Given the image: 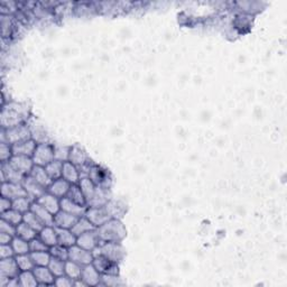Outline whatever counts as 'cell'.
<instances>
[{"instance_id":"obj_1","label":"cell","mask_w":287,"mask_h":287,"mask_svg":"<svg viewBox=\"0 0 287 287\" xmlns=\"http://www.w3.org/2000/svg\"><path fill=\"white\" fill-rule=\"evenodd\" d=\"M101 244L121 243L126 238L127 230L120 219H110L102 226L95 228Z\"/></svg>"},{"instance_id":"obj_2","label":"cell","mask_w":287,"mask_h":287,"mask_svg":"<svg viewBox=\"0 0 287 287\" xmlns=\"http://www.w3.org/2000/svg\"><path fill=\"white\" fill-rule=\"evenodd\" d=\"M28 109L21 103H7L1 111V128L8 129L11 127L25 124L28 117Z\"/></svg>"},{"instance_id":"obj_3","label":"cell","mask_w":287,"mask_h":287,"mask_svg":"<svg viewBox=\"0 0 287 287\" xmlns=\"http://www.w3.org/2000/svg\"><path fill=\"white\" fill-rule=\"evenodd\" d=\"M31 138V131L29 126L26 124H20L11 128L3 129L1 131V143H7L15 145L17 143L24 142V140Z\"/></svg>"},{"instance_id":"obj_4","label":"cell","mask_w":287,"mask_h":287,"mask_svg":"<svg viewBox=\"0 0 287 287\" xmlns=\"http://www.w3.org/2000/svg\"><path fill=\"white\" fill-rule=\"evenodd\" d=\"M98 253H92L93 257L97 255H103L104 257L110 259L111 262L119 264L124 261L126 252L120 243H103L95 248Z\"/></svg>"},{"instance_id":"obj_5","label":"cell","mask_w":287,"mask_h":287,"mask_svg":"<svg viewBox=\"0 0 287 287\" xmlns=\"http://www.w3.org/2000/svg\"><path fill=\"white\" fill-rule=\"evenodd\" d=\"M88 177L99 188L110 190L112 185V177L110 172L106 170V168L97 165V164L91 165Z\"/></svg>"},{"instance_id":"obj_6","label":"cell","mask_w":287,"mask_h":287,"mask_svg":"<svg viewBox=\"0 0 287 287\" xmlns=\"http://www.w3.org/2000/svg\"><path fill=\"white\" fill-rule=\"evenodd\" d=\"M33 162L35 165L45 167L51 162L55 159V152H54V144L52 143H43L37 144L34 155Z\"/></svg>"},{"instance_id":"obj_7","label":"cell","mask_w":287,"mask_h":287,"mask_svg":"<svg viewBox=\"0 0 287 287\" xmlns=\"http://www.w3.org/2000/svg\"><path fill=\"white\" fill-rule=\"evenodd\" d=\"M84 217L88 219L95 228L102 226L103 223H106L107 221L110 220V219H112L104 206L88 208L85 211Z\"/></svg>"},{"instance_id":"obj_8","label":"cell","mask_w":287,"mask_h":287,"mask_svg":"<svg viewBox=\"0 0 287 287\" xmlns=\"http://www.w3.org/2000/svg\"><path fill=\"white\" fill-rule=\"evenodd\" d=\"M92 264L101 275H119V266H118V264L111 262L110 259L104 257L103 255H97V256H94Z\"/></svg>"},{"instance_id":"obj_9","label":"cell","mask_w":287,"mask_h":287,"mask_svg":"<svg viewBox=\"0 0 287 287\" xmlns=\"http://www.w3.org/2000/svg\"><path fill=\"white\" fill-rule=\"evenodd\" d=\"M69 259L81 266H85L93 262V254L92 252L81 248L80 246L74 245L69 248Z\"/></svg>"},{"instance_id":"obj_10","label":"cell","mask_w":287,"mask_h":287,"mask_svg":"<svg viewBox=\"0 0 287 287\" xmlns=\"http://www.w3.org/2000/svg\"><path fill=\"white\" fill-rule=\"evenodd\" d=\"M100 244H101V241H100L98 232L95 229L86 231L76 238V245L80 246L81 248L89 250V252H93Z\"/></svg>"},{"instance_id":"obj_11","label":"cell","mask_w":287,"mask_h":287,"mask_svg":"<svg viewBox=\"0 0 287 287\" xmlns=\"http://www.w3.org/2000/svg\"><path fill=\"white\" fill-rule=\"evenodd\" d=\"M8 163L10 164L16 171L25 176H28L31 170H33V167L35 166L33 158L28 156H20V155H13Z\"/></svg>"},{"instance_id":"obj_12","label":"cell","mask_w":287,"mask_h":287,"mask_svg":"<svg viewBox=\"0 0 287 287\" xmlns=\"http://www.w3.org/2000/svg\"><path fill=\"white\" fill-rule=\"evenodd\" d=\"M22 186L26 190L27 197H28L31 201H37V200L42 197L43 194L46 193V189L44 186L37 183L31 176H26L24 182H22Z\"/></svg>"},{"instance_id":"obj_13","label":"cell","mask_w":287,"mask_h":287,"mask_svg":"<svg viewBox=\"0 0 287 287\" xmlns=\"http://www.w3.org/2000/svg\"><path fill=\"white\" fill-rule=\"evenodd\" d=\"M69 162H71L72 164H74L77 168L88 166V165H92V163H91V159L88 156V154H86L85 150L79 145L71 146Z\"/></svg>"},{"instance_id":"obj_14","label":"cell","mask_w":287,"mask_h":287,"mask_svg":"<svg viewBox=\"0 0 287 287\" xmlns=\"http://www.w3.org/2000/svg\"><path fill=\"white\" fill-rule=\"evenodd\" d=\"M0 174H1V183H4V182H10V183L22 184V182H24L26 177L25 175H22L19 172L16 171L8 162L1 163Z\"/></svg>"},{"instance_id":"obj_15","label":"cell","mask_w":287,"mask_h":287,"mask_svg":"<svg viewBox=\"0 0 287 287\" xmlns=\"http://www.w3.org/2000/svg\"><path fill=\"white\" fill-rule=\"evenodd\" d=\"M81 281L83 282L85 286H98L101 283V274L93 266V264H88L82 268Z\"/></svg>"},{"instance_id":"obj_16","label":"cell","mask_w":287,"mask_h":287,"mask_svg":"<svg viewBox=\"0 0 287 287\" xmlns=\"http://www.w3.org/2000/svg\"><path fill=\"white\" fill-rule=\"evenodd\" d=\"M1 197L15 200L21 197H27V193L22 184L4 182V183H1Z\"/></svg>"},{"instance_id":"obj_17","label":"cell","mask_w":287,"mask_h":287,"mask_svg":"<svg viewBox=\"0 0 287 287\" xmlns=\"http://www.w3.org/2000/svg\"><path fill=\"white\" fill-rule=\"evenodd\" d=\"M19 274L20 270L17 265L15 257L0 259V275L9 277V279H16Z\"/></svg>"},{"instance_id":"obj_18","label":"cell","mask_w":287,"mask_h":287,"mask_svg":"<svg viewBox=\"0 0 287 287\" xmlns=\"http://www.w3.org/2000/svg\"><path fill=\"white\" fill-rule=\"evenodd\" d=\"M33 273L39 286H51L55 283L56 277L54 276L48 266H36L33 270Z\"/></svg>"},{"instance_id":"obj_19","label":"cell","mask_w":287,"mask_h":287,"mask_svg":"<svg viewBox=\"0 0 287 287\" xmlns=\"http://www.w3.org/2000/svg\"><path fill=\"white\" fill-rule=\"evenodd\" d=\"M71 185H72L71 183H69V182L65 181L63 177H61V179H58V180H54L52 183L49 184L46 191L48 193L54 195V197H56L58 199H63L67 195V192H69Z\"/></svg>"},{"instance_id":"obj_20","label":"cell","mask_w":287,"mask_h":287,"mask_svg":"<svg viewBox=\"0 0 287 287\" xmlns=\"http://www.w3.org/2000/svg\"><path fill=\"white\" fill-rule=\"evenodd\" d=\"M12 146V153L13 155H20V156H28L33 157L34 152L36 147H37V143L35 142L33 138L24 140V142L17 143Z\"/></svg>"},{"instance_id":"obj_21","label":"cell","mask_w":287,"mask_h":287,"mask_svg":"<svg viewBox=\"0 0 287 287\" xmlns=\"http://www.w3.org/2000/svg\"><path fill=\"white\" fill-rule=\"evenodd\" d=\"M77 219H79V217H75L69 212L60 210L54 216V226L56 228H62V229H72V227L75 225Z\"/></svg>"},{"instance_id":"obj_22","label":"cell","mask_w":287,"mask_h":287,"mask_svg":"<svg viewBox=\"0 0 287 287\" xmlns=\"http://www.w3.org/2000/svg\"><path fill=\"white\" fill-rule=\"evenodd\" d=\"M37 202L42 204L46 210H48L54 216L61 210V199L54 197L51 193H48L47 191L46 193L43 194L42 197L37 200Z\"/></svg>"},{"instance_id":"obj_23","label":"cell","mask_w":287,"mask_h":287,"mask_svg":"<svg viewBox=\"0 0 287 287\" xmlns=\"http://www.w3.org/2000/svg\"><path fill=\"white\" fill-rule=\"evenodd\" d=\"M62 177L71 184H79V182L81 180L79 168L69 161L64 162L63 163Z\"/></svg>"},{"instance_id":"obj_24","label":"cell","mask_w":287,"mask_h":287,"mask_svg":"<svg viewBox=\"0 0 287 287\" xmlns=\"http://www.w3.org/2000/svg\"><path fill=\"white\" fill-rule=\"evenodd\" d=\"M30 211H33L44 226H54V215L46 210L42 204H39L37 201L31 203Z\"/></svg>"},{"instance_id":"obj_25","label":"cell","mask_w":287,"mask_h":287,"mask_svg":"<svg viewBox=\"0 0 287 287\" xmlns=\"http://www.w3.org/2000/svg\"><path fill=\"white\" fill-rule=\"evenodd\" d=\"M88 207L81 206V204H77L75 202L71 201L70 199L67 198H63L61 199V210L69 212L71 215L75 216V217H83L85 215V211Z\"/></svg>"},{"instance_id":"obj_26","label":"cell","mask_w":287,"mask_h":287,"mask_svg":"<svg viewBox=\"0 0 287 287\" xmlns=\"http://www.w3.org/2000/svg\"><path fill=\"white\" fill-rule=\"evenodd\" d=\"M38 237L49 248L58 244L57 231L55 226H45L43 229L38 232Z\"/></svg>"},{"instance_id":"obj_27","label":"cell","mask_w":287,"mask_h":287,"mask_svg":"<svg viewBox=\"0 0 287 287\" xmlns=\"http://www.w3.org/2000/svg\"><path fill=\"white\" fill-rule=\"evenodd\" d=\"M79 185L82 190V192L84 194L86 206H88V203L95 197V194H97L99 186L95 185L89 177H82L79 182Z\"/></svg>"},{"instance_id":"obj_28","label":"cell","mask_w":287,"mask_h":287,"mask_svg":"<svg viewBox=\"0 0 287 287\" xmlns=\"http://www.w3.org/2000/svg\"><path fill=\"white\" fill-rule=\"evenodd\" d=\"M107 211L112 219H122L127 212V206L121 201H113V200H109L106 206Z\"/></svg>"},{"instance_id":"obj_29","label":"cell","mask_w":287,"mask_h":287,"mask_svg":"<svg viewBox=\"0 0 287 287\" xmlns=\"http://www.w3.org/2000/svg\"><path fill=\"white\" fill-rule=\"evenodd\" d=\"M29 176L33 177V179L39 183L42 186H44L45 189H47L49 184L52 183V179L48 176L46 170H45V167L43 166H38V165H35L33 167V170H31Z\"/></svg>"},{"instance_id":"obj_30","label":"cell","mask_w":287,"mask_h":287,"mask_svg":"<svg viewBox=\"0 0 287 287\" xmlns=\"http://www.w3.org/2000/svg\"><path fill=\"white\" fill-rule=\"evenodd\" d=\"M57 231V241L58 244L64 246V247L70 248L72 246L76 245L77 237L73 234L71 229H62V228H56Z\"/></svg>"},{"instance_id":"obj_31","label":"cell","mask_w":287,"mask_h":287,"mask_svg":"<svg viewBox=\"0 0 287 287\" xmlns=\"http://www.w3.org/2000/svg\"><path fill=\"white\" fill-rule=\"evenodd\" d=\"M16 236L19 237V238L21 239L30 241L38 236V231H36L30 226H28L27 223L22 221L16 227Z\"/></svg>"},{"instance_id":"obj_32","label":"cell","mask_w":287,"mask_h":287,"mask_svg":"<svg viewBox=\"0 0 287 287\" xmlns=\"http://www.w3.org/2000/svg\"><path fill=\"white\" fill-rule=\"evenodd\" d=\"M95 229V227L91 223L88 219H86L84 216L77 219V221L75 222V225L72 227L71 231L74 234L76 237H79L81 235H83L84 232L90 231Z\"/></svg>"},{"instance_id":"obj_33","label":"cell","mask_w":287,"mask_h":287,"mask_svg":"<svg viewBox=\"0 0 287 287\" xmlns=\"http://www.w3.org/2000/svg\"><path fill=\"white\" fill-rule=\"evenodd\" d=\"M65 198L70 199L71 201L75 202L77 204H81V206L86 207V201H85L84 194H83V192H82V190H81L79 184H72Z\"/></svg>"},{"instance_id":"obj_34","label":"cell","mask_w":287,"mask_h":287,"mask_svg":"<svg viewBox=\"0 0 287 287\" xmlns=\"http://www.w3.org/2000/svg\"><path fill=\"white\" fill-rule=\"evenodd\" d=\"M82 268H83V266H81L79 265V264L67 259V261L65 262V275L67 277H70V279L74 282L79 281L81 280Z\"/></svg>"},{"instance_id":"obj_35","label":"cell","mask_w":287,"mask_h":287,"mask_svg":"<svg viewBox=\"0 0 287 287\" xmlns=\"http://www.w3.org/2000/svg\"><path fill=\"white\" fill-rule=\"evenodd\" d=\"M45 170H46L47 174L49 177H51L52 181L61 179L62 172H63V162L57 161V159H54L53 162H51L45 166Z\"/></svg>"},{"instance_id":"obj_36","label":"cell","mask_w":287,"mask_h":287,"mask_svg":"<svg viewBox=\"0 0 287 287\" xmlns=\"http://www.w3.org/2000/svg\"><path fill=\"white\" fill-rule=\"evenodd\" d=\"M11 246H12V249H13V252H15L16 256H18V255H25V254L30 253L29 241L21 239L17 236L13 237V239L11 241Z\"/></svg>"},{"instance_id":"obj_37","label":"cell","mask_w":287,"mask_h":287,"mask_svg":"<svg viewBox=\"0 0 287 287\" xmlns=\"http://www.w3.org/2000/svg\"><path fill=\"white\" fill-rule=\"evenodd\" d=\"M17 265L19 267L20 272H27V271H33L36 267L33 258H31V255L29 254H25V255H18V256H15Z\"/></svg>"},{"instance_id":"obj_38","label":"cell","mask_w":287,"mask_h":287,"mask_svg":"<svg viewBox=\"0 0 287 287\" xmlns=\"http://www.w3.org/2000/svg\"><path fill=\"white\" fill-rule=\"evenodd\" d=\"M18 282H19V286L21 287H36L39 286L38 282L36 280L33 271H27V272H20V274L18 275Z\"/></svg>"},{"instance_id":"obj_39","label":"cell","mask_w":287,"mask_h":287,"mask_svg":"<svg viewBox=\"0 0 287 287\" xmlns=\"http://www.w3.org/2000/svg\"><path fill=\"white\" fill-rule=\"evenodd\" d=\"M1 219H3L4 221H7L10 223V225L17 227L19 223L22 222L24 220V215L20 213L19 211L15 210V209H10V210L4 211L1 213Z\"/></svg>"},{"instance_id":"obj_40","label":"cell","mask_w":287,"mask_h":287,"mask_svg":"<svg viewBox=\"0 0 287 287\" xmlns=\"http://www.w3.org/2000/svg\"><path fill=\"white\" fill-rule=\"evenodd\" d=\"M48 268L55 277L65 275V262L62 261V259L52 257L48 264Z\"/></svg>"},{"instance_id":"obj_41","label":"cell","mask_w":287,"mask_h":287,"mask_svg":"<svg viewBox=\"0 0 287 287\" xmlns=\"http://www.w3.org/2000/svg\"><path fill=\"white\" fill-rule=\"evenodd\" d=\"M31 203H33V201H31L28 197L18 198V199L12 200V209H15V210L19 211L20 213L24 215V213L30 211Z\"/></svg>"},{"instance_id":"obj_42","label":"cell","mask_w":287,"mask_h":287,"mask_svg":"<svg viewBox=\"0 0 287 287\" xmlns=\"http://www.w3.org/2000/svg\"><path fill=\"white\" fill-rule=\"evenodd\" d=\"M22 221L27 223V225L30 226L31 228H33V229H35L36 231H38V232L45 227L42 223V221L39 220L37 216H36L33 211H28V212L24 213V220Z\"/></svg>"},{"instance_id":"obj_43","label":"cell","mask_w":287,"mask_h":287,"mask_svg":"<svg viewBox=\"0 0 287 287\" xmlns=\"http://www.w3.org/2000/svg\"><path fill=\"white\" fill-rule=\"evenodd\" d=\"M31 258H33L35 266H48L49 261H51V254L48 252H35L30 253Z\"/></svg>"},{"instance_id":"obj_44","label":"cell","mask_w":287,"mask_h":287,"mask_svg":"<svg viewBox=\"0 0 287 287\" xmlns=\"http://www.w3.org/2000/svg\"><path fill=\"white\" fill-rule=\"evenodd\" d=\"M49 254H51L52 257L62 259V261L64 262L69 259V248L64 247V246H62L60 244H57L49 248Z\"/></svg>"},{"instance_id":"obj_45","label":"cell","mask_w":287,"mask_h":287,"mask_svg":"<svg viewBox=\"0 0 287 287\" xmlns=\"http://www.w3.org/2000/svg\"><path fill=\"white\" fill-rule=\"evenodd\" d=\"M54 152H55V159L61 162H67L70 157L71 146H58L54 144Z\"/></svg>"},{"instance_id":"obj_46","label":"cell","mask_w":287,"mask_h":287,"mask_svg":"<svg viewBox=\"0 0 287 287\" xmlns=\"http://www.w3.org/2000/svg\"><path fill=\"white\" fill-rule=\"evenodd\" d=\"M12 156V146L7 143H0V162L7 163Z\"/></svg>"},{"instance_id":"obj_47","label":"cell","mask_w":287,"mask_h":287,"mask_svg":"<svg viewBox=\"0 0 287 287\" xmlns=\"http://www.w3.org/2000/svg\"><path fill=\"white\" fill-rule=\"evenodd\" d=\"M124 284L125 283L122 282L119 275H109V274L101 275V283H100V285L119 286V285H124Z\"/></svg>"},{"instance_id":"obj_48","label":"cell","mask_w":287,"mask_h":287,"mask_svg":"<svg viewBox=\"0 0 287 287\" xmlns=\"http://www.w3.org/2000/svg\"><path fill=\"white\" fill-rule=\"evenodd\" d=\"M29 248H30V253H35V252H48L49 247L48 246L43 243V240L39 238L37 236L36 238L29 241Z\"/></svg>"},{"instance_id":"obj_49","label":"cell","mask_w":287,"mask_h":287,"mask_svg":"<svg viewBox=\"0 0 287 287\" xmlns=\"http://www.w3.org/2000/svg\"><path fill=\"white\" fill-rule=\"evenodd\" d=\"M15 252H13L11 244L0 245V259L15 257Z\"/></svg>"},{"instance_id":"obj_50","label":"cell","mask_w":287,"mask_h":287,"mask_svg":"<svg viewBox=\"0 0 287 287\" xmlns=\"http://www.w3.org/2000/svg\"><path fill=\"white\" fill-rule=\"evenodd\" d=\"M0 232H3V234H8L12 237L16 236V227L10 225V223L4 221L3 219L0 220Z\"/></svg>"},{"instance_id":"obj_51","label":"cell","mask_w":287,"mask_h":287,"mask_svg":"<svg viewBox=\"0 0 287 287\" xmlns=\"http://www.w3.org/2000/svg\"><path fill=\"white\" fill-rule=\"evenodd\" d=\"M54 285H56L58 287H72L74 286V281L71 280L70 277H67L66 275H63L60 277H56Z\"/></svg>"},{"instance_id":"obj_52","label":"cell","mask_w":287,"mask_h":287,"mask_svg":"<svg viewBox=\"0 0 287 287\" xmlns=\"http://www.w3.org/2000/svg\"><path fill=\"white\" fill-rule=\"evenodd\" d=\"M12 208V200L1 197V202H0V212H4L10 210Z\"/></svg>"},{"instance_id":"obj_53","label":"cell","mask_w":287,"mask_h":287,"mask_svg":"<svg viewBox=\"0 0 287 287\" xmlns=\"http://www.w3.org/2000/svg\"><path fill=\"white\" fill-rule=\"evenodd\" d=\"M12 239H13L12 236L8 235V234H3V232H0V245L11 244Z\"/></svg>"}]
</instances>
